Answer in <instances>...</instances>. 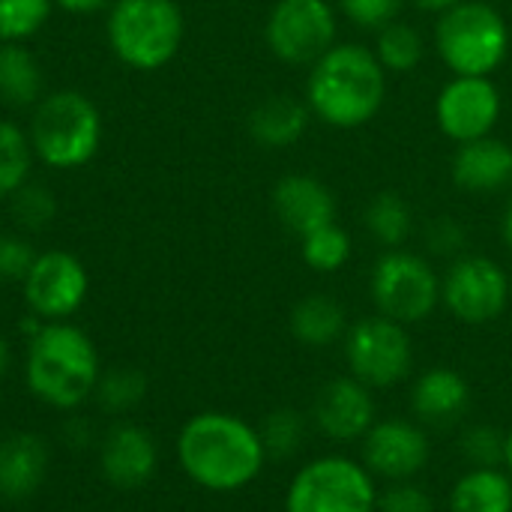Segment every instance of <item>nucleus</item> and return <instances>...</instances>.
<instances>
[{
	"label": "nucleus",
	"mask_w": 512,
	"mask_h": 512,
	"mask_svg": "<svg viewBox=\"0 0 512 512\" xmlns=\"http://www.w3.org/2000/svg\"><path fill=\"white\" fill-rule=\"evenodd\" d=\"M342 345L348 372L369 390L396 387L414 372V342L408 327L393 318H360L348 327Z\"/></svg>",
	"instance_id": "nucleus-9"
},
{
	"label": "nucleus",
	"mask_w": 512,
	"mask_h": 512,
	"mask_svg": "<svg viewBox=\"0 0 512 512\" xmlns=\"http://www.w3.org/2000/svg\"><path fill=\"white\" fill-rule=\"evenodd\" d=\"M51 6V0H0V39L24 42L36 36L48 21Z\"/></svg>",
	"instance_id": "nucleus-30"
},
{
	"label": "nucleus",
	"mask_w": 512,
	"mask_h": 512,
	"mask_svg": "<svg viewBox=\"0 0 512 512\" xmlns=\"http://www.w3.org/2000/svg\"><path fill=\"white\" fill-rule=\"evenodd\" d=\"M504 468H507V474L512 477V429L507 432V456H504Z\"/></svg>",
	"instance_id": "nucleus-42"
},
{
	"label": "nucleus",
	"mask_w": 512,
	"mask_h": 512,
	"mask_svg": "<svg viewBox=\"0 0 512 512\" xmlns=\"http://www.w3.org/2000/svg\"><path fill=\"white\" fill-rule=\"evenodd\" d=\"M9 366H12V348H9V342L0 336V381L6 378Z\"/></svg>",
	"instance_id": "nucleus-41"
},
{
	"label": "nucleus",
	"mask_w": 512,
	"mask_h": 512,
	"mask_svg": "<svg viewBox=\"0 0 512 512\" xmlns=\"http://www.w3.org/2000/svg\"><path fill=\"white\" fill-rule=\"evenodd\" d=\"M351 252H354L351 234L339 222L321 225V228L309 231L306 237H300V255H303L306 267L315 273L342 270L351 261Z\"/></svg>",
	"instance_id": "nucleus-27"
},
{
	"label": "nucleus",
	"mask_w": 512,
	"mask_h": 512,
	"mask_svg": "<svg viewBox=\"0 0 512 512\" xmlns=\"http://www.w3.org/2000/svg\"><path fill=\"white\" fill-rule=\"evenodd\" d=\"M360 453L372 477H381L387 483H402V480H414L429 465L432 444L417 420L387 417V420H375V426L360 441Z\"/></svg>",
	"instance_id": "nucleus-14"
},
{
	"label": "nucleus",
	"mask_w": 512,
	"mask_h": 512,
	"mask_svg": "<svg viewBox=\"0 0 512 512\" xmlns=\"http://www.w3.org/2000/svg\"><path fill=\"white\" fill-rule=\"evenodd\" d=\"M51 3L66 9V12H75V15H90V12H99V9L111 6L114 0H51Z\"/></svg>",
	"instance_id": "nucleus-38"
},
{
	"label": "nucleus",
	"mask_w": 512,
	"mask_h": 512,
	"mask_svg": "<svg viewBox=\"0 0 512 512\" xmlns=\"http://www.w3.org/2000/svg\"><path fill=\"white\" fill-rule=\"evenodd\" d=\"M510 297L507 270L486 255H459L441 279V303L456 321L471 327L501 318Z\"/></svg>",
	"instance_id": "nucleus-11"
},
{
	"label": "nucleus",
	"mask_w": 512,
	"mask_h": 512,
	"mask_svg": "<svg viewBox=\"0 0 512 512\" xmlns=\"http://www.w3.org/2000/svg\"><path fill=\"white\" fill-rule=\"evenodd\" d=\"M291 336L306 348H330L345 339L348 333V312L330 294H309L303 297L288 318Z\"/></svg>",
	"instance_id": "nucleus-22"
},
{
	"label": "nucleus",
	"mask_w": 512,
	"mask_h": 512,
	"mask_svg": "<svg viewBox=\"0 0 512 512\" xmlns=\"http://www.w3.org/2000/svg\"><path fill=\"white\" fill-rule=\"evenodd\" d=\"M363 222L369 228V234L387 246V249H402L411 234H414V210L411 204L393 192V189H384L378 192L369 204H366V213H363Z\"/></svg>",
	"instance_id": "nucleus-25"
},
{
	"label": "nucleus",
	"mask_w": 512,
	"mask_h": 512,
	"mask_svg": "<svg viewBox=\"0 0 512 512\" xmlns=\"http://www.w3.org/2000/svg\"><path fill=\"white\" fill-rule=\"evenodd\" d=\"M405 0H339V12L360 30L378 33L390 21L399 18Z\"/></svg>",
	"instance_id": "nucleus-34"
},
{
	"label": "nucleus",
	"mask_w": 512,
	"mask_h": 512,
	"mask_svg": "<svg viewBox=\"0 0 512 512\" xmlns=\"http://www.w3.org/2000/svg\"><path fill=\"white\" fill-rule=\"evenodd\" d=\"M36 252L18 234H0V282H24Z\"/></svg>",
	"instance_id": "nucleus-36"
},
{
	"label": "nucleus",
	"mask_w": 512,
	"mask_h": 512,
	"mask_svg": "<svg viewBox=\"0 0 512 512\" xmlns=\"http://www.w3.org/2000/svg\"><path fill=\"white\" fill-rule=\"evenodd\" d=\"M372 51H375V57H378V63L384 66L387 75L390 72L405 75V72H414L420 66V60L426 54V39L414 24L396 18V21H390L387 27L378 30Z\"/></svg>",
	"instance_id": "nucleus-26"
},
{
	"label": "nucleus",
	"mask_w": 512,
	"mask_h": 512,
	"mask_svg": "<svg viewBox=\"0 0 512 512\" xmlns=\"http://www.w3.org/2000/svg\"><path fill=\"white\" fill-rule=\"evenodd\" d=\"M375 512H435V501L420 483L402 480V483H390L384 492H378V510Z\"/></svg>",
	"instance_id": "nucleus-35"
},
{
	"label": "nucleus",
	"mask_w": 512,
	"mask_h": 512,
	"mask_svg": "<svg viewBox=\"0 0 512 512\" xmlns=\"http://www.w3.org/2000/svg\"><path fill=\"white\" fill-rule=\"evenodd\" d=\"M273 210L294 237H306L309 231L336 222V198L330 186L312 174L282 177L273 186Z\"/></svg>",
	"instance_id": "nucleus-18"
},
{
	"label": "nucleus",
	"mask_w": 512,
	"mask_h": 512,
	"mask_svg": "<svg viewBox=\"0 0 512 512\" xmlns=\"http://www.w3.org/2000/svg\"><path fill=\"white\" fill-rule=\"evenodd\" d=\"M99 378V351L81 327L51 321L30 339L24 381L42 405L75 411L96 393Z\"/></svg>",
	"instance_id": "nucleus-3"
},
{
	"label": "nucleus",
	"mask_w": 512,
	"mask_h": 512,
	"mask_svg": "<svg viewBox=\"0 0 512 512\" xmlns=\"http://www.w3.org/2000/svg\"><path fill=\"white\" fill-rule=\"evenodd\" d=\"M450 512H512V477L501 468H468L450 489Z\"/></svg>",
	"instance_id": "nucleus-23"
},
{
	"label": "nucleus",
	"mask_w": 512,
	"mask_h": 512,
	"mask_svg": "<svg viewBox=\"0 0 512 512\" xmlns=\"http://www.w3.org/2000/svg\"><path fill=\"white\" fill-rule=\"evenodd\" d=\"M417 9H423V12H435V15H441V12H447V9H453V6H459V3H465V0H411Z\"/></svg>",
	"instance_id": "nucleus-39"
},
{
	"label": "nucleus",
	"mask_w": 512,
	"mask_h": 512,
	"mask_svg": "<svg viewBox=\"0 0 512 512\" xmlns=\"http://www.w3.org/2000/svg\"><path fill=\"white\" fill-rule=\"evenodd\" d=\"M186 21L177 0H114L108 12L111 51L138 72L168 66L183 45Z\"/></svg>",
	"instance_id": "nucleus-6"
},
{
	"label": "nucleus",
	"mask_w": 512,
	"mask_h": 512,
	"mask_svg": "<svg viewBox=\"0 0 512 512\" xmlns=\"http://www.w3.org/2000/svg\"><path fill=\"white\" fill-rule=\"evenodd\" d=\"M312 111L291 93H273L258 102L249 114V135L267 150H285L297 144L309 129Z\"/></svg>",
	"instance_id": "nucleus-21"
},
{
	"label": "nucleus",
	"mask_w": 512,
	"mask_h": 512,
	"mask_svg": "<svg viewBox=\"0 0 512 512\" xmlns=\"http://www.w3.org/2000/svg\"><path fill=\"white\" fill-rule=\"evenodd\" d=\"M369 294L378 315L408 327L426 321L438 309L441 276L423 255L408 249H387L372 267Z\"/></svg>",
	"instance_id": "nucleus-8"
},
{
	"label": "nucleus",
	"mask_w": 512,
	"mask_h": 512,
	"mask_svg": "<svg viewBox=\"0 0 512 512\" xmlns=\"http://www.w3.org/2000/svg\"><path fill=\"white\" fill-rule=\"evenodd\" d=\"M48 477V447L33 432H15L0 441V498L27 501Z\"/></svg>",
	"instance_id": "nucleus-20"
},
{
	"label": "nucleus",
	"mask_w": 512,
	"mask_h": 512,
	"mask_svg": "<svg viewBox=\"0 0 512 512\" xmlns=\"http://www.w3.org/2000/svg\"><path fill=\"white\" fill-rule=\"evenodd\" d=\"M501 108V90L489 75H453L435 99V120L450 141L465 144L492 135Z\"/></svg>",
	"instance_id": "nucleus-13"
},
{
	"label": "nucleus",
	"mask_w": 512,
	"mask_h": 512,
	"mask_svg": "<svg viewBox=\"0 0 512 512\" xmlns=\"http://www.w3.org/2000/svg\"><path fill=\"white\" fill-rule=\"evenodd\" d=\"M12 201V216H15V225H21L24 231H39L45 228L54 213H57V204L51 198L48 189L36 186V183H24L18 192L9 195Z\"/></svg>",
	"instance_id": "nucleus-33"
},
{
	"label": "nucleus",
	"mask_w": 512,
	"mask_h": 512,
	"mask_svg": "<svg viewBox=\"0 0 512 512\" xmlns=\"http://www.w3.org/2000/svg\"><path fill=\"white\" fill-rule=\"evenodd\" d=\"M450 174L456 189L468 195L504 192L507 186H512V147L495 135L465 141L453 153Z\"/></svg>",
	"instance_id": "nucleus-19"
},
{
	"label": "nucleus",
	"mask_w": 512,
	"mask_h": 512,
	"mask_svg": "<svg viewBox=\"0 0 512 512\" xmlns=\"http://www.w3.org/2000/svg\"><path fill=\"white\" fill-rule=\"evenodd\" d=\"M33 156L54 171L87 165L102 144V114L81 90H57L33 105L30 117Z\"/></svg>",
	"instance_id": "nucleus-4"
},
{
	"label": "nucleus",
	"mask_w": 512,
	"mask_h": 512,
	"mask_svg": "<svg viewBox=\"0 0 512 512\" xmlns=\"http://www.w3.org/2000/svg\"><path fill=\"white\" fill-rule=\"evenodd\" d=\"M261 441L267 459H291L306 444V417L294 408H276L261 423Z\"/></svg>",
	"instance_id": "nucleus-29"
},
{
	"label": "nucleus",
	"mask_w": 512,
	"mask_h": 512,
	"mask_svg": "<svg viewBox=\"0 0 512 512\" xmlns=\"http://www.w3.org/2000/svg\"><path fill=\"white\" fill-rule=\"evenodd\" d=\"M512 33L507 18L486 0H465L438 15L435 51L453 75H489L504 66Z\"/></svg>",
	"instance_id": "nucleus-5"
},
{
	"label": "nucleus",
	"mask_w": 512,
	"mask_h": 512,
	"mask_svg": "<svg viewBox=\"0 0 512 512\" xmlns=\"http://www.w3.org/2000/svg\"><path fill=\"white\" fill-rule=\"evenodd\" d=\"M147 381L141 372L135 369H114L108 375L99 378L96 384V402L108 411V414H126L132 411L141 399H144Z\"/></svg>",
	"instance_id": "nucleus-31"
},
{
	"label": "nucleus",
	"mask_w": 512,
	"mask_h": 512,
	"mask_svg": "<svg viewBox=\"0 0 512 512\" xmlns=\"http://www.w3.org/2000/svg\"><path fill=\"white\" fill-rule=\"evenodd\" d=\"M273 57L288 66H312L339 42V15L327 0H279L264 24Z\"/></svg>",
	"instance_id": "nucleus-10"
},
{
	"label": "nucleus",
	"mask_w": 512,
	"mask_h": 512,
	"mask_svg": "<svg viewBox=\"0 0 512 512\" xmlns=\"http://www.w3.org/2000/svg\"><path fill=\"white\" fill-rule=\"evenodd\" d=\"M177 462L198 489L231 495L261 477L267 450L249 420L228 411H201L177 435Z\"/></svg>",
	"instance_id": "nucleus-1"
},
{
	"label": "nucleus",
	"mask_w": 512,
	"mask_h": 512,
	"mask_svg": "<svg viewBox=\"0 0 512 512\" xmlns=\"http://www.w3.org/2000/svg\"><path fill=\"white\" fill-rule=\"evenodd\" d=\"M21 291L30 315H36L39 321H69L87 300L90 276L75 255L51 249L36 255L21 282Z\"/></svg>",
	"instance_id": "nucleus-12"
},
{
	"label": "nucleus",
	"mask_w": 512,
	"mask_h": 512,
	"mask_svg": "<svg viewBox=\"0 0 512 512\" xmlns=\"http://www.w3.org/2000/svg\"><path fill=\"white\" fill-rule=\"evenodd\" d=\"M465 243H468L465 228H462L459 222L447 219V216L435 219V222L429 225V231H426V246H429L435 255H444V258L462 255Z\"/></svg>",
	"instance_id": "nucleus-37"
},
{
	"label": "nucleus",
	"mask_w": 512,
	"mask_h": 512,
	"mask_svg": "<svg viewBox=\"0 0 512 512\" xmlns=\"http://www.w3.org/2000/svg\"><path fill=\"white\" fill-rule=\"evenodd\" d=\"M459 453L471 468H504L507 456V435L495 426H468L459 435Z\"/></svg>",
	"instance_id": "nucleus-32"
},
{
	"label": "nucleus",
	"mask_w": 512,
	"mask_h": 512,
	"mask_svg": "<svg viewBox=\"0 0 512 512\" xmlns=\"http://www.w3.org/2000/svg\"><path fill=\"white\" fill-rule=\"evenodd\" d=\"M387 96V72L375 51L360 42H336L309 66L306 105L333 129H360L378 117Z\"/></svg>",
	"instance_id": "nucleus-2"
},
{
	"label": "nucleus",
	"mask_w": 512,
	"mask_h": 512,
	"mask_svg": "<svg viewBox=\"0 0 512 512\" xmlns=\"http://www.w3.org/2000/svg\"><path fill=\"white\" fill-rule=\"evenodd\" d=\"M501 237H504V246L512 252V198L504 207V216H501Z\"/></svg>",
	"instance_id": "nucleus-40"
},
{
	"label": "nucleus",
	"mask_w": 512,
	"mask_h": 512,
	"mask_svg": "<svg viewBox=\"0 0 512 512\" xmlns=\"http://www.w3.org/2000/svg\"><path fill=\"white\" fill-rule=\"evenodd\" d=\"M42 66L21 42L0 45V102L9 108H30L42 99Z\"/></svg>",
	"instance_id": "nucleus-24"
},
{
	"label": "nucleus",
	"mask_w": 512,
	"mask_h": 512,
	"mask_svg": "<svg viewBox=\"0 0 512 512\" xmlns=\"http://www.w3.org/2000/svg\"><path fill=\"white\" fill-rule=\"evenodd\" d=\"M408 402L423 429H453L471 411V384L450 366H432L417 375Z\"/></svg>",
	"instance_id": "nucleus-17"
},
{
	"label": "nucleus",
	"mask_w": 512,
	"mask_h": 512,
	"mask_svg": "<svg viewBox=\"0 0 512 512\" xmlns=\"http://www.w3.org/2000/svg\"><path fill=\"white\" fill-rule=\"evenodd\" d=\"M99 468L102 477L123 492L141 489L159 468V447L156 438L135 423H117L108 429L99 447Z\"/></svg>",
	"instance_id": "nucleus-16"
},
{
	"label": "nucleus",
	"mask_w": 512,
	"mask_h": 512,
	"mask_svg": "<svg viewBox=\"0 0 512 512\" xmlns=\"http://www.w3.org/2000/svg\"><path fill=\"white\" fill-rule=\"evenodd\" d=\"M378 486L363 462L339 453L297 468L285 489V512H375Z\"/></svg>",
	"instance_id": "nucleus-7"
},
{
	"label": "nucleus",
	"mask_w": 512,
	"mask_h": 512,
	"mask_svg": "<svg viewBox=\"0 0 512 512\" xmlns=\"http://www.w3.org/2000/svg\"><path fill=\"white\" fill-rule=\"evenodd\" d=\"M375 399L366 384L354 375H342L327 381L312 405V423L318 432L333 444L363 441L366 432L375 426Z\"/></svg>",
	"instance_id": "nucleus-15"
},
{
	"label": "nucleus",
	"mask_w": 512,
	"mask_h": 512,
	"mask_svg": "<svg viewBox=\"0 0 512 512\" xmlns=\"http://www.w3.org/2000/svg\"><path fill=\"white\" fill-rule=\"evenodd\" d=\"M33 159L30 135L12 120H0V198H9L24 183H30Z\"/></svg>",
	"instance_id": "nucleus-28"
}]
</instances>
